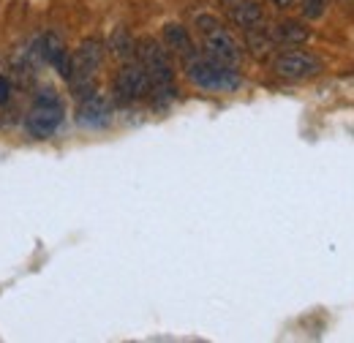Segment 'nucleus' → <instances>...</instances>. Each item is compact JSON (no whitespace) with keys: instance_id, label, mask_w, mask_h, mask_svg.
I'll return each mask as SVG.
<instances>
[{"instance_id":"obj_1","label":"nucleus","mask_w":354,"mask_h":343,"mask_svg":"<svg viewBox=\"0 0 354 343\" xmlns=\"http://www.w3.org/2000/svg\"><path fill=\"white\" fill-rule=\"evenodd\" d=\"M136 60L150 77V95L164 104L175 98V71L169 63V49L156 39H142L136 44Z\"/></svg>"},{"instance_id":"obj_2","label":"nucleus","mask_w":354,"mask_h":343,"mask_svg":"<svg viewBox=\"0 0 354 343\" xmlns=\"http://www.w3.org/2000/svg\"><path fill=\"white\" fill-rule=\"evenodd\" d=\"M185 77L188 82L207 93H232L240 87V74L232 66H223L218 60L207 57L205 52H196L185 60Z\"/></svg>"},{"instance_id":"obj_3","label":"nucleus","mask_w":354,"mask_h":343,"mask_svg":"<svg viewBox=\"0 0 354 343\" xmlns=\"http://www.w3.org/2000/svg\"><path fill=\"white\" fill-rule=\"evenodd\" d=\"M66 120V104L55 87H41L33 95V104L25 118V129L33 139H49L55 136Z\"/></svg>"},{"instance_id":"obj_4","label":"nucleus","mask_w":354,"mask_h":343,"mask_svg":"<svg viewBox=\"0 0 354 343\" xmlns=\"http://www.w3.org/2000/svg\"><path fill=\"white\" fill-rule=\"evenodd\" d=\"M104 63V41L101 39H85L71 52V71H68V87L77 98H85L95 93V77Z\"/></svg>"},{"instance_id":"obj_5","label":"nucleus","mask_w":354,"mask_h":343,"mask_svg":"<svg viewBox=\"0 0 354 343\" xmlns=\"http://www.w3.org/2000/svg\"><path fill=\"white\" fill-rule=\"evenodd\" d=\"M196 30L202 39V52L213 60H218L223 66L237 68L243 60V46L237 44V39L223 28L221 22L210 14H199L196 17Z\"/></svg>"},{"instance_id":"obj_6","label":"nucleus","mask_w":354,"mask_h":343,"mask_svg":"<svg viewBox=\"0 0 354 343\" xmlns=\"http://www.w3.org/2000/svg\"><path fill=\"white\" fill-rule=\"evenodd\" d=\"M147 95H150V77H147V71L142 68L139 60L136 63H126L118 71L115 82H112V98H115V104L131 106V104L147 98Z\"/></svg>"},{"instance_id":"obj_7","label":"nucleus","mask_w":354,"mask_h":343,"mask_svg":"<svg viewBox=\"0 0 354 343\" xmlns=\"http://www.w3.org/2000/svg\"><path fill=\"white\" fill-rule=\"evenodd\" d=\"M272 71L281 80L300 82V80H310V77H316L322 71V60L313 52H308V49H286V52L275 55Z\"/></svg>"},{"instance_id":"obj_8","label":"nucleus","mask_w":354,"mask_h":343,"mask_svg":"<svg viewBox=\"0 0 354 343\" xmlns=\"http://www.w3.org/2000/svg\"><path fill=\"white\" fill-rule=\"evenodd\" d=\"M77 120L85 129H104L112 120V101L101 93H90L85 98H80Z\"/></svg>"},{"instance_id":"obj_9","label":"nucleus","mask_w":354,"mask_h":343,"mask_svg":"<svg viewBox=\"0 0 354 343\" xmlns=\"http://www.w3.org/2000/svg\"><path fill=\"white\" fill-rule=\"evenodd\" d=\"M39 52H41V57H44L46 63H49L63 80H68V71H71V52H68L66 41H63L57 33H46L44 39L39 41Z\"/></svg>"},{"instance_id":"obj_10","label":"nucleus","mask_w":354,"mask_h":343,"mask_svg":"<svg viewBox=\"0 0 354 343\" xmlns=\"http://www.w3.org/2000/svg\"><path fill=\"white\" fill-rule=\"evenodd\" d=\"M223 8H226V14H229V19L237 25V28H257V25H262V19H265V8H262V3L259 0H221Z\"/></svg>"},{"instance_id":"obj_11","label":"nucleus","mask_w":354,"mask_h":343,"mask_svg":"<svg viewBox=\"0 0 354 343\" xmlns=\"http://www.w3.org/2000/svg\"><path fill=\"white\" fill-rule=\"evenodd\" d=\"M164 46L169 52L180 55L183 60H188L191 55H196V46L191 41V33L183 28V25H167L164 28Z\"/></svg>"},{"instance_id":"obj_12","label":"nucleus","mask_w":354,"mask_h":343,"mask_svg":"<svg viewBox=\"0 0 354 343\" xmlns=\"http://www.w3.org/2000/svg\"><path fill=\"white\" fill-rule=\"evenodd\" d=\"M272 41L275 44H283V46H300V44H306L310 39V30L303 25V22H281V25H275L272 30Z\"/></svg>"},{"instance_id":"obj_13","label":"nucleus","mask_w":354,"mask_h":343,"mask_svg":"<svg viewBox=\"0 0 354 343\" xmlns=\"http://www.w3.org/2000/svg\"><path fill=\"white\" fill-rule=\"evenodd\" d=\"M109 49H112V55L115 57H120V60H129L136 55V44L133 39L129 36V30L126 28H118L115 33H112V39H109Z\"/></svg>"},{"instance_id":"obj_14","label":"nucleus","mask_w":354,"mask_h":343,"mask_svg":"<svg viewBox=\"0 0 354 343\" xmlns=\"http://www.w3.org/2000/svg\"><path fill=\"white\" fill-rule=\"evenodd\" d=\"M248 46H251V52L254 55H265L270 52L275 41H272V33L262 28V25H257V28H248Z\"/></svg>"},{"instance_id":"obj_15","label":"nucleus","mask_w":354,"mask_h":343,"mask_svg":"<svg viewBox=\"0 0 354 343\" xmlns=\"http://www.w3.org/2000/svg\"><path fill=\"white\" fill-rule=\"evenodd\" d=\"M333 0H303V17L306 19H322L327 14Z\"/></svg>"},{"instance_id":"obj_16","label":"nucleus","mask_w":354,"mask_h":343,"mask_svg":"<svg viewBox=\"0 0 354 343\" xmlns=\"http://www.w3.org/2000/svg\"><path fill=\"white\" fill-rule=\"evenodd\" d=\"M8 95H11V82H8V77H0V104H6Z\"/></svg>"},{"instance_id":"obj_17","label":"nucleus","mask_w":354,"mask_h":343,"mask_svg":"<svg viewBox=\"0 0 354 343\" xmlns=\"http://www.w3.org/2000/svg\"><path fill=\"white\" fill-rule=\"evenodd\" d=\"M270 3H272L275 8H289V6L295 3V0H270Z\"/></svg>"}]
</instances>
